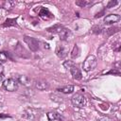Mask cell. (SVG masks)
Listing matches in <instances>:
<instances>
[{
	"label": "cell",
	"mask_w": 121,
	"mask_h": 121,
	"mask_svg": "<svg viewBox=\"0 0 121 121\" xmlns=\"http://www.w3.org/2000/svg\"><path fill=\"white\" fill-rule=\"evenodd\" d=\"M118 31H119V27H118V26H114V27L109 28V29L106 31V33H107L108 36H111V35H112V34H114V33H116V32H118Z\"/></svg>",
	"instance_id": "d6986e66"
},
{
	"label": "cell",
	"mask_w": 121,
	"mask_h": 121,
	"mask_svg": "<svg viewBox=\"0 0 121 121\" xmlns=\"http://www.w3.org/2000/svg\"><path fill=\"white\" fill-rule=\"evenodd\" d=\"M15 53L21 58H29V54L20 43H18L17 45L15 46Z\"/></svg>",
	"instance_id": "5b68a950"
},
{
	"label": "cell",
	"mask_w": 121,
	"mask_h": 121,
	"mask_svg": "<svg viewBox=\"0 0 121 121\" xmlns=\"http://www.w3.org/2000/svg\"><path fill=\"white\" fill-rule=\"evenodd\" d=\"M116 4H117V1H110L109 4H108V6H107V8L110 9V8H112V6H115Z\"/></svg>",
	"instance_id": "cb8c5ba5"
},
{
	"label": "cell",
	"mask_w": 121,
	"mask_h": 121,
	"mask_svg": "<svg viewBox=\"0 0 121 121\" xmlns=\"http://www.w3.org/2000/svg\"><path fill=\"white\" fill-rule=\"evenodd\" d=\"M17 26L16 24V19H7L4 24H3V26Z\"/></svg>",
	"instance_id": "2e32d148"
},
{
	"label": "cell",
	"mask_w": 121,
	"mask_h": 121,
	"mask_svg": "<svg viewBox=\"0 0 121 121\" xmlns=\"http://www.w3.org/2000/svg\"><path fill=\"white\" fill-rule=\"evenodd\" d=\"M119 20H120V16L118 14H109L104 18V23L106 25H111L118 22Z\"/></svg>",
	"instance_id": "ba28073f"
},
{
	"label": "cell",
	"mask_w": 121,
	"mask_h": 121,
	"mask_svg": "<svg viewBox=\"0 0 121 121\" xmlns=\"http://www.w3.org/2000/svg\"><path fill=\"white\" fill-rule=\"evenodd\" d=\"M78 55H79V48H78V46L77 44H75L74 47H73L72 53H71V57H72V59H76Z\"/></svg>",
	"instance_id": "e0dca14e"
},
{
	"label": "cell",
	"mask_w": 121,
	"mask_h": 121,
	"mask_svg": "<svg viewBox=\"0 0 121 121\" xmlns=\"http://www.w3.org/2000/svg\"><path fill=\"white\" fill-rule=\"evenodd\" d=\"M104 13V10L103 11H101V12H98V13H96V15L95 16V18H97V17H100V16H102V14Z\"/></svg>",
	"instance_id": "d4e9b609"
},
{
	"label": "cell",
	"mask_w": 121,
	"mask_h": 121,
	"mask_svg": "<svg viewBox=\"0 0 121 121\" xmlns=\"http://www.w3.org/2000/svg\"><path fill=\"white\" fill-rule=\"evenodd\" d=\"M70 72H71V74H72L74 79H77V80L81 79V78H82L81 72H80V70H79V68H78V66L72 65L71 68H70Z\"/></svg>",
	"instance_id": "30bf717a"
},
{
	"label": "cell",
	"mask_w": 121,
	"mask_h": 121,
	"mask_svg": "<svg viewBox=\"0 0 121 121\" xmlns=\"http://www.w3.org/2000/svg\"><path fill=\"white\" fill-rule=\"evenodd\" d=\"M47 118L50 121L56 120V119H60V114L58 112H49L47 113Z\"/></svg>",
	"instance_id": "9a60e30c"
},
{
	"label": "cell",
	"mask_w": 121,
	"mask_h": 121,
	"mask_svg": "<svg viewBox=\"0 0 121 121\" xmlns=\"http://www.w3.org/2000/svg\"><path fill=\"white\" fill-rule=\"evenodd\" d=\"M15 5V2L14 1H6L4 2V5L3 7L6 9H11Z\"/></svg>",
	"instance_id": "ac0fdd59"
},
{
	"label": "cell",
	"mask_w": 121,
	"mask_h": 121,
	"mask_svg": "<svg viewBox=\"0 0 121 121\" xmlns=\"http://www.w3.org/2000/svg\"><path fill=\"white\" fill-rule=\"evenodd\" d=\"M1 79H2V77H1V76H0V81H1Z\"/></svg>",
	"instance_id": "4316f807"
},
{
	"label": "cell",
	"mask_w": 121,
	"mask_h": 121,
	"mask_svg": "<svg viewBox=\"0 0 121 121\" xmlns=\"http://www.w3.org/2000/svg\"><path fill=\"white\" fill-rule=\"evenodd\" d=\"M63 28V26L60 25V24H57L53 26H50L47 28V31L48 32H51V33H60V30Z\"/></svg>",
	"instance_id": "7c38bea8"
},
{
	"label": "cell",
	"mask_w": 121,
	"mask_h": 121,
	"mask_svg": "<svg viewBox=\"0 0 121 121\" xmlns=\"http://www.w3.org/2000/svg\"><path fill=\"white\" fill-rule=\"evenodd\" d=\"M24 42L28 45V47L30 48L31 51L36 52L39 49V42L35 38L26 35V36H24Z\"/></svg>",
	"instance_id": "3957f363"
},
{
	"label": "cell",
	"mask_w": 121,
	"mask_h": 121,
	"mask_svg": "<svg viewBox=\"0 0 121 121\" xmlns=\"http://www.w3.org/2000/svg\"><path fill=\"white\" fill-rule=\"evenodd\" d=\"M39 16H40L43 20H45V21L54 18V15H53V14L49 11V9H46V8H42V9H41V10L39 11Z\"/></svg>",
	"instance_id": "8992f818"
},
{
	"label": "cell",
	"mask_w": 121,
	"mask_h": 121,
	"mask_svg": "<svg viewBox=\"0 0 121 121\" xmlns=\"http://www.w3.org/2000/svg\"><path fill=\"white\" fill-rule=\"evenodd\" d=\"M90 3H91L90 1H86V0H78V1H76V5H77V6H79V7H81V8H83V7L87 6V5H89Z\"/></svg>",
	"instance_id": "44dd1931"
},
{
	"label": "cell",
	"mask_w": 121,
	"mask_h": 121,
	"mask_svg": "<svg viewBox=\"0 0 121 121\" xmlns=\"http://www.w3.org/2000/svg\"><path fill=\"white\" fill-rule=\"evenodd\" d=\"M93 32L94 33H100L101 32V27L98 26H95L93 27Z\"/></svg>",
	"instance_id": "7402d4cb"
},
{
	"label": "cell",
	"mask_w": 121,
	"mask_h": 121,
	"mask_svg": "<svg viewBox=\"0 0 121 121\" xmlns=\"http://www.w3.org/2000/svg\"><path fill=\"white\" fill-rule=\"evenodd\" d=\"M3 72H4V68H3V66L0 64V76H2Z\"/></svg>",
	"instance_id": "484cf974"
},
{
	"label": "cell",
	"mask_w": 121,
	"mask_h": 121,
	"mask_svg": "<svg viewBox=\"0 0 121 121\" xmlns=\"http://www.w3.org/2000/svg\"><path fill=\"white\" fill-rule=\"evenodd\" d=\"M18 82L22 83L23 85L27 86V85H29L30 80H29V78H28L26 76H20V77L18 78Z\"/></svg>",
	"instance_id": "5bb4252c"
},
{
	"label": "cell",
	"mask_w": 121,
	"mask_h": 121,
	"mask_svg": "<svg viewBox=\"0 0 121 121\" xmlns=\"http://www.w3.org/2000/svg\"><path fill=\"white\" fill-rule=\"evenodd\" d=\"M63 65H64V67H66L67 69H68V68L70 69V68H71V66H72V65H74V64L72 63V61H70V60H69V61H65V62L63 63Z\"/></svg>",
	"instance_id": "603a6c76"
},
{
	"label": "cell",
	"mask_w": 121,
	"mask_h": 121,
	"mask_svg": "<svg viewBox=\"0 0 121 121\" xmlns=\"http://www.w3.org/2000/svg\"><path fill=\"white\" fill-rule=\"evenodd\" d=\"M56 53H57V56L60 59H64L66 56H67V53H68V49L65 45H58L57 46V50H56Z\"/></svg>",
	"instance_id": "9c48e42d"
},
{
	"label": "cell",
	"mask_w": 121,
	"mask_h": 121,
	"mask_svg": "<svg viewBox=\"0 0 121 121\" xmlns=\"http://www.w3.org/2000/svg\"><path fill=\"white\" fill-rule=\"evenodd\" d=\"M35 87H36L38 90L43 91V90L47 89V88L49 87V84H48V82H47L46 80L38 79V80H36V82H35Z\"/></svg>",
	"instance_id": "8fae6325"
},
{
	"label": "cell",
	"mask_w": 121,
	"mask_h": 121,
	"mask_svg": "<svg viewBox=\"0 0 121 121\" xmlns=\"http://www.w3.org/2000/svg\"><path fill=\"white\" fill-rule=\"evenodd\" d=\"M3 88L9 92H14L18 89V80L14 78H8L3 82Z\"/></svg>",
	"instance_id": "7a4b0ae2"
},
{
	"label": "cell",
	"mask_w": 121,
	"mask_h": 121,
	"mask_svg": "<svg viewBox=\"0 0 121 121\" xmlns=\"http://www.w3.org/2000/svg\"><path fill=\"white\" fill-rule=\"evenodd\" d=\"M96 64H97V60H96V58H95L94 55H89V56L85 59L84 62H83V64H82V67H83V70H84V71L89 72V71H91V70H94V69L96 67Z\"/></svg>",
	"instance_id": "6da1fadb"
},
{
	"label": "cell",
	"mask_w": 121,
	"mask_h": 121,
	"mask_svg": "<svg viewBox=\"0 0 121 121\" xmlns=\"http://www.w3.org/2000/svg\"><path fill=\"white\" fill-rule=\"evenodd\" d=\"M71 101H72V104L73 105H75V106H77L78 108L83 107L85 105V103H86V100H85L84 95H81V94H79V93L74 95L72 96V98H71Z\"/></svg>",
	"instance_id": "277c9868"
},
{
	"label": "cell",
	"mask_w": 121,
	"mask_h": 121,
	"mask_svg": "<svg viewBox=\"0 0 121 121\" xmlns=\"http://www.w3.org/2000/svg\"><path fill=\"white\" fill-rule=\"evenodd\" d=\"M9 59V54L7 52H0V62H5Z\"/></svg>",
	"instance_id": "ffe728a7"
},
{
	"label": "cell",
	"mask_w": 121,
	"mask_h": 121,
	"mask_svg": "<svg viewBox=\"0 0 121 121\" xmlns=\"http://www.w3.org/2000/svg\"><path fill=\"white\" fill-rule=\"evenodd\" d=\"M58 91L63 93V94H71L74 91V87L72 85H66L64 87H61L60 89H58Z\"/></svg>",
	"instance_id": "4fadbf2b"
},
{
	"label": "cell",
	"mask_w": 121,
	"mask_h": 121,
	"mask_svg": "<svg viewBox=\"0 0 121 121\" xmlns=\"http://www.w3.org/2000/svg\"><path fill=\"white\" fill-rule=\"evenodd\" d=\"M59 35H60V39L61 41H68V40H70L72 38V32H71V30L68 29V28H64V27L60 30V32L59 33Z\"/></svg>",
	"instance_id": "52a82bcc"
}]
</instances>
